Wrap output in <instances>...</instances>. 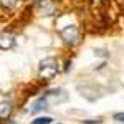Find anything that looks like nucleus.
Segmentation results:
<instances>
[{
  "mask_svg": "<svg viewBox=\"0 0 124 124\" xmlns=\"http://www.w3.org/2000/svg\"><path fill=\"white\" fill-rule=\"evenodd\" d=\"M58 73V61L55 58H45L40 61V66H38V75L41 79H51L55 78Z\"/></svg>",
  "mask_w": 124,
  "mask_h": 124,
  "instance_id": "f257e3e1",
  "label": "nucleus"
},
{
  "mask_svg": "<svg viewBox=\"0 0 124 124\" xmlns=\"http://www.w3.org/2000/svg\"><path fill=\"white\" fill-rule=\"evenodd\" d=\"M61 38L66 41L68 45H78V41H79V28H78L76 25H66V27H63L61 28Z\"/></svg>",
  "mask_w": 124,
  "mask_h": 124,
  "instance_id": "f03ea898",
  "label": "nucleus"
},
{
  "mask_svg": "<svg viewBox=\"0 0 124 124\" xmlns=\"http://www.w3.org/2000/svg\"><path fill=\"white\" fill-rule=\"evenodd\" d=\"M15 35L10 31H0V50H12L15 46Z\"/></svg>",
  "mask_w": 124,
  "mask_h": 124,
  "instance_id": "7ed1b4c3",
  "label": "nucleus"
},
{
  "mask_svg": "<svg viewBox=\"0 0 124 124\" xmlns=\"http://www.w3.org/2000/svg\"><path fill=\"white\" fill-rule=\"evenodd\" d=\"M48 98H46V94L45 96H41V98H38L35 103H33V108H30V113L31 114H35V113H38V111H41V109H45V108H48Z\"/></svg>",
  "mask_w": 124,
  "mask_h": 124,
  "instance_id": "20e7f679",
  "label": "nucleus"
},
{
  "mask_svg": "<svg viewBox=\"0 0 124 124\" xmlns=\"http://www.w3.org/2000/svg\"><path fill=\"white\" fill-rule=\"evenodd\" d=\"M12 114V106L7 101H2L0 103V119H8Z\"/></svg>",
  "mask_w": 124,
  "mask_h": 124,
  "instance_id": "39448f33",
  "label": "nucleus"
},
{
  "mask_svg": "<svg viewBox=\"0 0 124 124\" xmlns=\"http://www.w3.org/2000/svg\"><path fill=\"white\" fill-rule=\"evenodd\" d=\"M0 3H2L5 8H15L17 3H18V0H0Z\"/></svg>",
  "mask_w": 124,
  "mask_h": 124,
  "instance_id": "423d86ee",
  "label": "nucleus"
},
{
  "mask_svg": "<svg viewBox=\"0 0 124 124\" xmlns=\"http://www.w3.org/2000/svg\"><path fill=\"white\" fill-rule=\"evenodd\" d=\"M50 123H51V117L43 116V117H37V119H33L30 124H50Z\"/></svg>",
  "mask_w": 124,
  "mask_h": 124,
  "instance_id": "0eeeda50",
  "label": "nucleus"
},
{
  "mask_svg": "<svg viewBox=\"0 0 124 124\" xmlns=\"http://www.w3.org/2000/svg\"><path fill=\"white\" fill-rule=\"evenodd\" d=\"M114 119L117 121V123L124 124V113H117V114H114Z\"/></svg>",
  "mask_w": 124,
  "mask_h": 124,
  "instance_id": "6e6552de",
  "label": "nucleus"
},
{
  "mask_svg": "<svg viewBox=\"0 0 124 124\" xmlns=\"http://www.w3.org/2000/svg\"><path fill=\"white\" fill-rule=\"evenodd\" d=\"M83 124H101V121H83Z\"/></svg>",
  "mask_w": 124,
  "mask_h": 124,
  "instance_id": "1a4fd4ad",
  "label": "nucleus"
},
{
  "mask_svg": "<svg viewBox=\"0 0 124 124\" xmlns=\"http://www.w3.org/2000/svg\"><path fill=\"white\" fill-rule=\"evenodd\" d=\"M33 2H35V3H41L43 0H33Z\"/></svg>",
  "mask_w": 124,
  "mask_h": 124,
  "instance_id": "9d476101",
  "label": "nucleus"
}]
</instances>
